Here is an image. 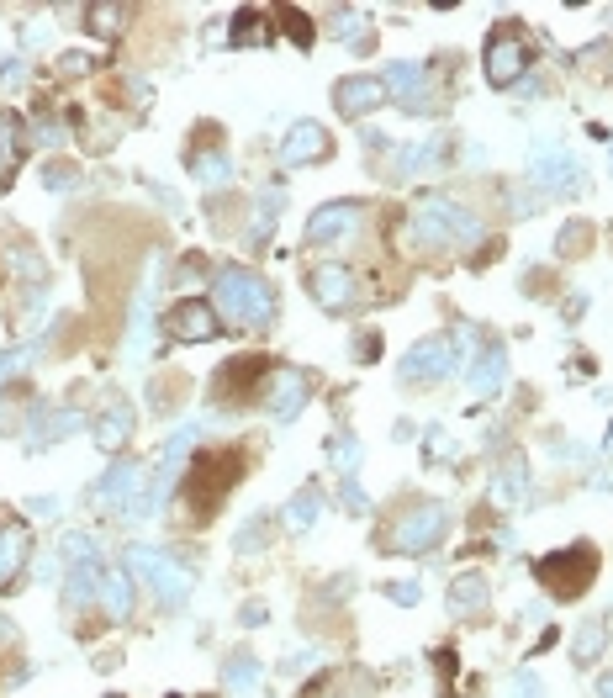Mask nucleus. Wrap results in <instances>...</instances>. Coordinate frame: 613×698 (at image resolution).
<instances>
[{"label": "nucleus", "mask_w": 613, "mask_h": 698, "mask_svg": "<svg viewBox=\"0 0 613 698\" xmlns=\"http://www.w3.org/2000/svg\"><path fill=\"white\" fill-rule=\"evenodd\" d=\"M481 233H487V223L450 196H418L407 212V249L413 254H444L455 244H476Z\"/></svg>", "instance_id": "1"}, {"label": "nucleus", "mask_w": 613, "mask_h": 698, "mask_svg": "<svg viewBox=\"0 0 613 698\" xmlns=\"http://www.w3.org/2000/svg\"><path fill=\"white\" fill-rule=\"evenodd\" d=\"M212 307L228 328H270L275 318V291L254 270H217L212 275Z\"/></svg>", "instance_id": "2"}, {"label": "nucleus", "mask_w": 613, "mask_h": 698, "mask_svg": "<svg viewBox=\"0 0 613 698\" xmlns=\"http://www.w3.org/2000/svg\"><path fill=\"white\" fill-rule=\"evenodd\" d=\"M238 476H244V455H238V450H201L196 455L191 471H185V482H180L185 508H191L196 524H207L212 513L228 503V492L238 487Z\"/></svg>", "instance_id": "3"}, {"label": "nucleus", "mask_w": 613, "mask_h": 698, "mask_svg": "<svg viewBox=\"0 0 613 698\" xmlns=\"http://www.w3.org/2000/svg\"><path fill=\"white\" fill-rule=\"evenodd\" d=\"M476 334L471 328H455V334H434V339H418L413 349L402 355L397 365V381L402 387H439V381H450L460 365H466Z\"/></svg>", "instance_id": "4"}, {"label": "nucleus", "mask_w": 613, "mask_h": 698, "mask_svg": "<svg viewBox=\"0 0 613 698\" xmlns=\"http://www.w3.org/2000/svg\"><path fill=\"white\" fill-rule=\"evenodd\" d=\"M444 529H450V508L444 503H434V498L402 503L392 513V524H386V535H381V550H397V556H429V550H439Z\"/></svg>", "instance_id": "5"}, {"label": "nucleus", "mask_w": 613, "mask_h": 698, "mask_svg": "<svg viewBox=\"0 0 613 698\" xmlns=\"http://www.w3.org/2000/svg\"><path fill=\"white\" fill-rule=\"evenodd\" d=\"M122 566H127V577H138L154 587V598H159V609H180L185 598H191V566L175 561L170 550H159V545H127L122 550Z\"/></svg>", "instance_id": "6"}, {"label": "nucleus", "mask_w": 613, "mask_h": 698, "mask_svg": "<svg viewBox=\"0 0 613 698\" xmlns=\"http://www.w3.org/2000/svg\"><path fill=\"white\" fill-rule=\"evenodd\" d=\"M534 577H540V587L550 598L561 603H577L592 582H598V550H592L587 540L566 545V550H550V556L534 566Z\"/></svg>", "instance_id": "7"}, {"label": "nucleus", "mask_w": 613, "mask_h": 698, "mask_svg": "<svg viewBox=\"0 0 613 698\" xmlns=\"http://www.w3.org/2000/svg\"><path fill=\"white\" fill-rule=\"evenodd\" d=\"M529 180H534V191H561V196H582L587 191V170L577 164L571 149H561V143H534Z\"/></svg>", "instance_id": "8"}, {"label": "nucleus", "mask_w": 613, "mask_h": 698, "mask_svg": "<svg viewBox=\"0 0 613 698\" xmlns=\"http://www.w3.org/2000/svg\"><path fill=\"white\" fill-rule=\"evenodd\" d=\"M270 371H275V365L259 360V355H238L233 365H222L217 381H212L217 408H244V402H259V397H265Z\"/></svg>", "instance_id": "9"}, {"label": "nucleus", "mask_w": 613, "mask_h": 698, "mask_svg": "<svg viewBox=\"0 0 613 698\" xmlns=\"http://www.w3.org/2000/svg\"><path fill=\"white\" fill-rule=\"evenodd\" d=\"M481 64H487V80L497 90H508L529 75V43H524V32H518L513 22H503L487 38V53H481Z\"/></svg>", "instance_id": "10"}, {"label": "nucleus", "mask_w": 613, "mask_h": 698, "mask_svg": "<svg viewBox=\"0 0 613 698\" xmlns=\"http://www.w3.org/2000/svg\"><path fill=\"white\" fill-rule=\"evenodd\" d=\"M307 397H312V376L302 371V365H275L270 381H265V397H259V402L270 408L275 424H291V418L307 408Z\"/></svg>", "instance_id": "11"}, {"label": "nucleus", "mask_w": 613, "mask_h": 698, "mask_svg": "<svg viewBox=\"0 0 613 698\" xmlns=\"http://www.w3.org/2000/svg\"><path fill=\"white\" fill-rule=\"evenodd\" d=\"M164 328H170L175 344H212V339L222 334V318H217L212 302L185 297V302H175L170 312H164Z\"/></svg>", "instance_id": "12"}, {"label": "nucleus", "mask_w": 613, "mask_h": 698, "mask_svg": "<svg viewBox=\"0 0 613 698\" xmlns=\"http://www.w3.org/2000/svg\"><path fill=\"white\" fill-rule=\"evenodd\" d=\"M143 487L148 482H143L138 461H111V471L90 487V508H96V513H127V503H133Z\"/></svg>", "instance_id": "13"}, {"label": "nucleus", "mask_w": 613, "mask_h": 698, "mask_svg": "<svg viewBox=\"0 0 613 698\" xmlns=\"http://www.w3.org/2000/svg\"><path fill=\"white\" fill-rule=\"evenodd\" d=\"M466 387H471L476 402H492L497 392L508 387V349L497 339H487V344H481V355L466 360Z\"/></svg>", "instance_id": "14"}, {"label": "nucleus", "mask_w": 613, "mask_h": 698, "mask_svg": "<svg viewBox=\"0 0 613 698\" xmlns=\"http://www.w3.org/2000/svg\"><path fill=\"white\" fill-rule=\"evenodd\" d=\"M133 429H138V408H133L127 397H106V402H101V413L90 418L96 450H106V455H117L127 439H133Z\"/></svg>", "instance_id": "15"}, {"label": "nucleus", "mask_w": 613, "mask_h": 698, "mask_svg": "<svg viewBox=\"0 0 613 698\" xmlns=\"http://www.w3.org/2000/svg\"><path fill=\"white\" fill-rule=\"evenodd\" d=\"M355 228H360V207H355V201H328V207H318V212L307 217V233L302 238H307L312 249H328V244H344Z\"/></svg>", "instance_id": "16"}, {"label": "nucleus", "mask_w": 613, "mask_h": 698, "mask_svg": "<svg viewBox=\"0 0 613 698\" xmlns=\"http://www.w3.org/2000/svg\"><path fill=\"white\" fill-rule=\"evenodd\" d=\"M307 291L323 312H349V302H355V275H349V265H318V270H307Z\"/></svg>", "instance_id": "17"}, {"label": "nucleus", "mask_w": 613, "mask_h": 698, "mask_svg": "<svg viewBox=\"0 0 613 698\" xmlns=\"http://www.w3.org/2000/svg\"><path fill=\"white\" fill-rule=\"evenodd\" d=\"M333 106H339L344 117H370V112H381L386 106V85L381 75H349L333 85Z\"/></svg>", "instance_id": "18"}, {"label": "nucleus", "mask_w": 613, "mask_h": 698, "mask_svg": "<svg viewBox=\"0 0 613 698\" xmlns=\"http://www.w3.org/2000/svg\"><path fill=\"white\" fill-rule=\"evenodd\" d=\"M27 556H32V529L22 519H0V593L16 587V577L27 572Z\"/></svg>", "instance_id": "19"}, {"label": "nucleus", "mask_w": 613, "mask_h": 698, "mask_svg": "<svg viewBox=\"0 0 613 698\" xmlns=\"http://www.w3.org/2000/svg\"><path fill=\"white\" fill-rule=\"evenodd\" d=\"M333 154V138H328V127L323 122H291V133L281 143V159L286 164H323Z\"/></svg>", "instance_id": "20"}, {"label": "nucleus", "mask_w": 613, "mask_h": 698, "mask_svg": "<svg viewBox=\"0 0 613 698\" xmlns=\"http://www.w3.org/2000/svg\"><path fill=\"white\" fill-rule=\"evenodd\" d=\"M381 85L392 90V96H402V112H413V117L434 112L429 96H423V85H429V69H423V64H392L381 75Z\"/></svg>", "instance_id": "21"}, {"label": "nucleus", "mask_w": 613, "mask_h": 698, "mask_svg": "<svg viewBox=\"0 0 613 698\" xmlns=\"http://www.w3.org/2000/svg\"><path fill=\"white\" fill-rule=\"evenodd\" d=\"M487 603H492L487 577H481V572H455V582H450V614H455V619L487 614Z\"/></svg>", "instance_id": "22"}, {"label": "nucleus", "mask_w": 613, "mask_h": 698, "mask_svg": "<svg viewBox=\"0 0 613 698\" xmlns=\"http://www.w3.org/2000/svg\"><path fill=\"white\" fill-rule=\"evenodd\" d=\"M492 503H503V508H524L529 503V466H524V455H508V461H503L497 487H492Z\"/></svg>", "instance_id": "23"}, {"label": "nucleus", "mask_w": 613, "mask_h": 698, "mask_svg": "<svg viewBox=\"0 0 613 698\" xmlns=\"http://www.w3.org/2000/svg\"><path fill=\"white\" fill-rule=\"evenodd\" d=\"M191 175H196L207 191H222V186L233 180V159L222 154V149H196V154H191Z\"/></svg>", "instance_id": "24"}, {"label": "nucleus", "mask_w": 613, "mask_h": 698, "mask_svg": "<svg viewBox=\"0 0 613 698\" xmlns=\"http://www.w3.org/2000/svg\"><path fill=\"white\" fill-rule=\"evenodd\" d=\"M222 683H228L233 693H254V688H265V661L249 656V651H238L228 667H222Z\"/></svg>", "instance_id": "25"}, {"label": "nucleus", "mask_w": 613, "mask_h": 698, "mask_svg": "<svg viewBox=\"0 0 613 698\" xmlns=\"http://www.w3.org/2000/svg\"><path fill=\"white\" fill-rule=\"evenodd\" d=\"M16 164H22V122L11 112H0V191H6V180L16 175Z\"/></svg>", "instance_id": "26"}, {"label": "nucleus", "mask_w": 613, "mask_h": 698, "mask_svg": "<svg viewBox=\"0 0 613 698\" xmlns=\"http://www.w3.org/2000/svg\"><path fill=\"white\" fill-rule=\"evenodd\" d=\"M603 646H608V619H587L577 630V640H571V661H577V667H592V661L603 656Z\"/></svg>", "instance_id": "27"}, {"label": "nucleus", "mask_w": 613, "mask_h": 698, "mask_svg": "<svg viewBox=\"0 0 613 698\" xmlns=\"http://www.w3.org/2000/svg\"><path fill=\"white\" fill-rule=\"evenodd\" d=\"M318 513H323V492L307 482V487H302V492H296V498L286 503V524L296 529V535H307V529L318 524Z\"/></svg>", "instance_id": "28"}, {"label": "nucleus", "mask_w": 613, "mask_h": 698, "mask_svg": "<svg viewBox=\"0 0 613 698\" xmlns=\"http://www.w3.org/2000/svg\"><path fill=\"white\" fill-rule=\"evenodd\" d=\"M270 38H275V27H270V16H259V11H238L233 27H228V43H238V48L270 43Z\"/></svg>", "instance_id": "29"}, {"label": "nucleus", "mask_w": 613, "mask_h": 698, "mask_svg": "<svg viewBox=\"0 0 613 698\" xmlns=\"http://www.w3.org/2000/svg\"><path fill=\"white\" fill-rule=\"evenodd\" d=\"M101 609H106L111 619H127V614H133V577H127V572H106Z\"/></svg>", "instance_id": "30"}, {"label": "nucleus", "mask_w": 613, "mask_h": 698, "mask_svg": "<svg viewBox=\"0 0 613 698\" xmlns=\"http://www.w3.org/2000/svg\"><path fill=\"white\" fill-rule=\"evenodd\" d=\"M434 164H444V138H423L397 159V175H418V170H434Z\"/></svg>", "instance_id": "31"}, {"label": "nucleus", "mask_w": 613, "mask_h": 698, "mask_svg": "<svg viewBox=\"0 0 613 698\" xmlns=\"http://www.w3.org/2000/svg\"><path fill=\"white\" fill-rule=\"evenodd\" d=\"M333 38H339V43H349L355 53H365V48H370V27H365V11H339V16H333Z\"/></svg>", "instance_id": "32"}, {"label": "nucleus", "mask_w": 613, "mask_h": 698, "mask_svg": "<svg viewBox=\"0 0 613 698\" xmlns=\"http://www.w3.org/2000/svg\"><path fill=\"white\" fill-rule=\"evenodd\" d=\"M90 32H101V38H122V27H127V16H133V6H90Z\"/></svg>", "instance_id": "33"}, {"label": "nucleus", "mask_w": 613, "mask_h": 698, "mask_svg": "<svg viewBox=\"0 0 613 698\" xmlns=\"http://www.w3.org/2000/svg\"><path fill=\"white\" fill-rule=\"evenodd\" d=\"M80 424H85L80 413H53V418L37 413V445H59V439H69Z\"/></svg>", "instance_id": "34"}, {"label": "nucleus", "mask_w": 613, "mask_h": 698, "mask_svg": "<svg viewBox=\"0 0 613 698\" xmlns=\"http://www.w3.org/2000/svg\"><path fill=\"white\" fill-rule=\"evenodd\" d=\"M587 249H592V223H566L561 238H555V254H561V260H582Z\"/></svg>", "instance_id": "35"}, {"label": "nucleus", "mask_w": 613, "mask_h": 698, "mask_svg": "<svg viewBox=\"0 0 613 698\" xmlns=\"http://www.w3.org/2000/svg\"><path fill=\"white\" fill-rule=\"evenodd\" d=\"M259 545H270V519H265V513H254V519L233 535V550H238V556H254Z\"/></svg>", "instance_id": "36"}, {"label": "nucleus", "mask_w": 613, "mask_h": 698, "mask_svg": "<svg viewBox=\"0 0 613 698\" xmlns=\"http://www.w3.org/2000/svg\"><path fill=\"white\" fill-rule=\"evenodd\" d=\"M328 455H333V466H339L344 476H355V471H360V461H365V450H360V439H355V434H349V439L339 434V439L328 445Z\"/></svg>", "instance_id": "37"}, {"label": "nucleus", "mask_w": 613, "mask_h": 698, "mask_svg": "<svg viewBox=\"0 0 613 698\" xmlns=\"http://www.w3.org/2000/svg\"><path fill=\"white\" fill-rule=\"evenodd\" d=\"M32 365V349H0V387H11L16 376H27Z\"/></svg>", "instance_id": "38"}, {"label": "nucleus", "mask_w": 613, "mask_h": 698, "mask_svg": "<svg viewBox=\"0 0 613 698\" xmlns=\"http://www.w3.org/2000/svg\"><path fill=\"white\" fill-rule=\"evenodd\" d=\"M43 186H48V191H59V196H69L74 186H80V175H74L69 164H48V170H43Z\"/></svg>", "instance_id": "39"}, {"label": "nucleus", "mask_w": 613, "mask_h": 698, "mask_svg": "<svg viewBox=\"0 0 613 698\" xmlns=\"http://www.w3.org/2000/svg\"><path fill=\"white\" fill-rule=\"evenodd\" d=\"M281 16H286L291 43H296V48H312V22H307V16H302V11H281Z\"/></svg>", "instance_id": "40"}, {"label": "nucleus", "mask_w": 613, "mask_h": 698, "mask_svg": "<svg viewBox=\"0 0 613 698\" xmlns=\"http://www.w3.org/2000/svg\"><path fill=\"white\" fill-rule=\"evenodd\" d=\"M450 439H444L439 429H429V434H423V461H450Z\"/></svg>", "instance_id": "41"}, {"label": "nucleus", "mask_w": 613, "mask_h": 698, "mask_svg": "<svg viewBox=\"0 0 613 698\" xmlns=\"http://www.w3.org/2000/svg\"><path fill=\"white\" fill-rule=\"evenodd\" d=\"M508 698H545V683H540L534 672H518L513 688H508Z\"/></svg>", "instance_id": "42"}, {"label": "nucleus", "mask_w": 613, "mask_h": 698, "mask_svg": "<svg viewBox=\"0 0 613 698\" xmlns=\"http://www.w3.org/2000/svg\"><path fill=\"white\" fill-rule=\"evenodd\" d=\"M386 598L402 603V609H413V603L423 598V587H418V582H386Z\"/></svg>", "instance_id": "43"}, {"label": "nucleus", "mask_w": 613, "mask_h": 698, "mask_svg": "<svg viewBox=\"0 0 613 698\" xmlns=\"http://www.w3.org/2000/svg\"><path fill=\"white\" fill-rule=\"evenodd\" d=\"M365 693H370V677H365V672L339 677V698H365Z\"/></svg>", "instance_id": "44"}, {"label": "nucleus", "mask_w": 613, "mask_h": 698, "mask_svg": "<svg viewBox=\"0 0 613 698\" xmlns=\"http://www.w3.org/2000/svg\"><path fill=\"white\" fill-rule=\"evenodd\" d=\"M265 619H270V609H265L259 598H249V603H244V614H238V624H244V630H259Z\"/></svg>", "instance_id": "45"}, {"label": "nucleus", "mask_w": 613, "mask_h": 698, "mask_svg": "<svg viewBox=\"0 0 613 698\" xmlns=\"http://www.w3.org/2000/svg\"><path fill=\"white\" fill-rule=\"evenodd\" d=\"M344 508L349 513H370V498L360 492V482H349V476H344Z\"/></svg>", "instance_id": "46"}, {"label": "nucleus", "mask_w": 613, "mask_h": 698, "mask_svg": "<svg viewBox=\"0 0 613 698\" xmlns=\"http://www.w3.org/2000/svg\"><path fill=\"white\" fill-rule=\"evenodd\" d=\"M27 80V64L22 59H0V85H22Z\"/></svg>", "instance_id": "47"}, {"label": "nucleus", "mask_w": 613, "mask_h": 698, "mask_svg": "<svg viewBox=\"0 0 613 698\" xmlns=\"http://www.w3.org/2000/svg\"><path fill=\"white\" fill-rule=\"evenodd\" d=\"M85 69H90L85 53H64V59H59V75H85Z\"/></svg>", "instance_id": "48"}, {"label": "nucleus", "mask_w": 613, "mask_h": 698, "mask_svg": "<svg viewBox=\"0 0 613 698\" xmlns=\"http://www.w3.org/2000/svg\"><path fill=\"white\" fill-rule=\"evenodd\" d=\"M59 498H32V513H43V519H59Z\"/></svg>", "instance_id": "49"}, {"label": "nucleus", "mask_w": 613, "mask_h": 698, "mask_svg": "<svg viewBox=\"0 0 613 698\" xmlns=\"http://www.w3.org/2000/svg\"><path fill=\"white\" fill-rule=\"evenodd\" d=\"M318 661V651H291V672H302V667H312Z\"/></svg>", "instance_id": "50"}, {"label": "nucleus", "mask_w": 613, "mask_h": 698, "mask_svg": "<svg viewBox=\"0 0 613 698\" xmlns=\"http://www.w3.org/2000/svg\"><path fill=\"white\" fill-rule=\"evenodd\" d=\"M598 698H613V667L598 672Z\"/></svg>", "instance_id": "51"}, {"label": "nucleus", "mask_w": 613, "mask_h": 698, "mask_svg": "<svg viewBox=\"0 0 613 698\" xmlns=\"http://www.w3.org/2000/svg\"><path fill=\"white\" fill-rule=\"evenodd\" d=\"M603 455H613V424H608V439H603Z\"/></svg>", "instance_id": "52"}, {"label": "nucleus", "mask_w": 613, "mask_h": 698, "mask_svg": "<svg viewBox=\"0 0 613 698\" xmlns=\"http://www.w3.org/2000/svg\"><path fill=\"white\" fill-rule=\"evenodd\" d=\"M6 429H11V418H6V413H0V434H6Z\"/></svg>", "instance_id": "53"}]
</instances>
